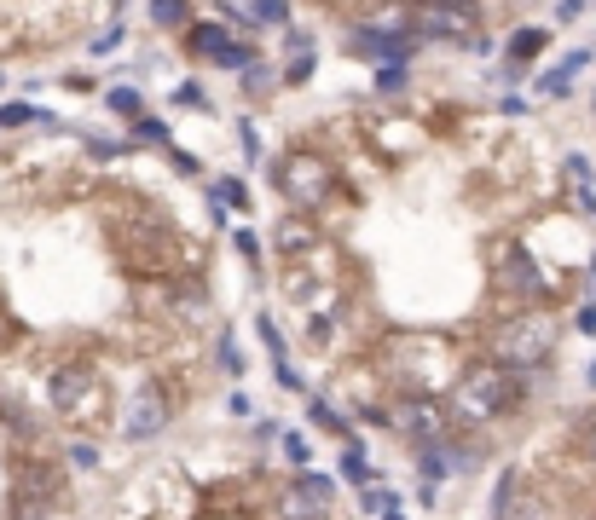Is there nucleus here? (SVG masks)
I'll return each mask as SVG.
<instances>
[{"label": "nucleus", "instance_id": "1", "mask_svg": "<svg viewBox=\"0 0 596 520\" xmlns=\"http://www.w3.org/2000/svg\"><path fill=\"white\" fill-rule=\"evenodd\" d=\"M533 393V382H527V370H509V365H475V370H464V382L452 388V433H464V428H492V423H504L509 411H516L521 399Z\"/></svg>", "mask_w": 596, "mask_h": 520}, {"label": "nucleus", "instance_id": "2", "mask_svg": "<svg viewBox=\"0 0 596 520\" xmlns=\"http://www.w3.org/2000/svg\"><path fill=\"white\" fill-rule=\"evenodd\" d=\"M46 405H53V416L64 428H93V423H105L111 393H105V376L88 358H64V365H53V376H46Z\"/></svg>", "mask_w": 596, "mask_h": 520}, {"label": "nucleus", "instance_id": "3", "mask_svg": "<svg viewBox=\"0 0 596 520\" xmlns=\"http://www.w3.org/2000/svg\"><path fill=\"white\" fill-rule=\"evenodd\" d=\"M550 353H556V318H544V313H516L486 341V358L509 370H539V365H550Z\"/></svg>", "mask_w": 596, "mask_h": 520}, {"label": "nucleus", "instance_id": "4", "mask_svg": "<svg viewBox=\"0 0 596 520\" xmlns=\"http://www.w3.org/2000/svg\"><path fill=\"white\" fill-rule=\"evenodd\" d=\"M411 29H417V35H434V41H475L481 12H475V0H417Z\"/></svg>", "mask_w": 596, "mask_h": 520}, {"label": "nucleus", "instance_id": "5", "mask_svg": "<svg viewBox=\"0 0 596 520\" xmlns=\"http://www.w3.org/2000/svg\"><path fill=\"white\" fill-rule=\"evenodd\" d=\"M278 509L290 520H324L336 509V480L319 474V468H296L284 480V491H278Z\"/></svg>", "mask_w": 596, "mask_h": 520}, {"label": "nucleus", "instance_id": "6", "mask_svg": "<svg viewBox=\"0 0 596 520\" xmlns=\"http://www.w3.org/2000/svg\"><path fill=\"white\" fill-rule=\"evenodd\" d=\"M388 428L406 433L411 445H441V440H452V423H446L441 405L423 399V393H406L399 405H388Z\"/></svg>", "mask_w": 596, "mask_h": 520}, {"label": "nucleus", "instance_id": "7", "mask_svg": "<svg viewBox=\"0 0 596 520\" xmlns=\"http://www.w3.org/2000/svg\"><path fill=\"white\" fill-rule=\"evenodd\" d=\"M273 180H278V191H284L290 203H319V197L331 191V163H319L313 151H296V156H284V163L273 168Z\"/></svg>", "mask_w": 596, "mask_h": 520}, {"label": "nucleus", "instance_id": "8", "mask_svg": "<svg viewBox=\"0 0 596 520\" xmlns=\"http://www.w3.org/2000/svg\"><path fill=\"white\" fill-rule=\"evenodd\" d=\"M168 416H174V399H168L156 382H145L128 399V411H122V433H128V440H151V433L168 428Z\"/></svg>", "mask_w": 596, "mask_h": 520}, {"label": "nucleus", "instance_id": "9", "mask_svg": "<svg viewBox=\"0 0 596 520\" xmlns=\"http://www.w3.org/2000/svg\"><path fill=\"white\" fill-rule=\"evenodd\" d=\"M498 283H504L509 295H521V301H539L544 295V272H539V260L521 249V243H509L504 260H498Z\"/></svg>", "mask_w": 596, "mask_h": 520}, {"label": "nucleus", "instance_id": "10", "mask_svg": "<svg viewBox=\"0 0 596 520\" xmlns=\"http://www.w3.org/2000/svg\"><path fill=\"white\" fill-rule=\"evenodd\" d=\"M186 46H191V53H197V58H209V64H226V70L249 64V46H238L232 35L221 29V23H191Z\"/></svg>", "mask_w": 596, "mask_h": 520}, {"label": "nucleus", "instance_id": "11", "mask_svg": "<svg viewBox=\"0 0 596 520\" xmlns=\"http://www.w3.org/2000/svg\"><path fill=\"white\" fill-rule=\"evenodd\" d=\"M18 498H29V503H64V468H58V463H29V468H23Z\"/></svg>", "mask_w": 596, "mask_h": 520}, {"label": "nucleus", "instance_id": "12", "mask_svg": "<svg viewBox=\"0 0 596 520\" xmlns=\"http://www.w3.org/2000/svg\"><path fill=\"white\" fill-rule=\"evenodd\" d=\"M359 53H371V58H388V64H406L411 58V35H359Z\"/></svg>", "mask_w": 596, "mask_h": 520}, {"label": "nucleus", "instance_id": "13", "mask_svg": "<svg viewBox=\"0 0 596 520\" xmlns=\"http://www.w3.org/2000/svg\"><path fill=\"white\" fill-rule=\"evenodd\" d=\"M544 46H550V35H544V29H516V35H509V70H527Z\"/></svg>", "mask_w": 596, "mask_h": 520}, {"label": "nucleus", "instance_id": "14", "mask_svg": "<svg viewBox=\"0 0 596 520\" xmlns=\"http://www.w3.org/2000/svg\"><path fill=\"white\" fill-rule=\"evenodd\" d=\"M579 70H585V53H574V58H567L562 70H550V76L539 81V93H550V98H556V93H567V87H574V76H579Z\"/></svg>", "mask_w": 596, "mask_h": 520}, {"label": "nucleus", "instance_id": "15", "mask_svg": "<svg viewBox=\"0 0 596 520\" xmlns=\"http://www.w3.org/2000/svg\"><path fill=\"white\" fill-rule=\"evenodd\" d=\"M12 520H64V503H29V498H18Z\"/></svg>", "mask_w": 596, "mask_h": 520}, {"label": "nucleus", "instance_id": "16", "mask_svg": "<svg viewBox=\"0 0 596 520\" xmlns=\"http://www.w3.org/2000/svg\"><path fill=\"white\" fill-rule=\"evenodd\" d=\"M342 474L354 480V486H371V463H365L359 445H348V451H342Z\"/></svg>", "mask_w": 596, "mask_h": 520}, {"label": "nucleus", "instance_id": "17", "mask_svg": "<svg viewBox=\"0 0 596 520\" xmlns=\"http://www.w3.org/2000/svg\"><path fill=\"white\" fill-rule=\"evenodd\" d=\"M574 445H579V457H591V463H596V411H591V416H579Z\"/></svg>", "mask_w": 596, "mask_h": 520}, {"label": "nucleus", "instance_id": "18", "mask_svg": "<svg viewBox=\"0 0 596 520\" xmlns=\"http://www.w3.org/2000/svg\"><path fill=\"white\" fill-rule=\"evenodd\" d=\"M313 423H319L324 433H336V440H348V423H342V411H331V405H313Z\"/></svg>", "mask_w": 596, "mask_h": 520}, {"label": "nucleus", "instance_id": "19", "mask_svg": "<svg viewBox=\"0 0 596 520\" xmlns=\"http://www.w3.org/2000/svg\"><path fill=\"white\" fill-rule=\"evenodd\" d=\"M105 105H111L116 116H139V93H133V87H116V93L105 98Z\"/></svg>", "mask_w": 596, "mask_h": 520}, {"label": "nucleus", "instance_id": "20", "mask_svg": "<svg viewBox=\"0 0 596 520\" xmlns=\"http://www.w3.org/2000/svg\"><path fill=\"white\" fill-rule=\"evenodd\" d=\"M214 197H221L226 208H249V191H243L238 180H221V185H214Z\"/></svg>", "mask_w": 596, "mask_h": 520}, {"label": "nucleus", "instance_id": "21", "mask_svg": "<svg viewBox=\"0 0 596 520\" xmlns=\"http://www.w3.org/2000/svg\"><path fill=\"white\" fill-rule=\"evenodd\" d=\"M23 122H35L29 105H0V128H23Z\"/></svg>", "mask_w": 596, "mask_h": 520}, {"label": "nucleus", "instance_id": "22", "mask_svg": "<svg viewBox=\"0 0 596 520\" xmlns=\"http://www.w3.org/2000/svg\"><path fill=\"white\" fill-rule=\"evenodd\" d=\"M284 0H255V18H261V23H284Z\"/></svg>", "mask_w": 596, "mask_h": 520}, {"label": "nucleus", "instance_id": "23", "mask_svg": "<svg viewBox=\"0 0 596 520\" xmlns=\"http://www.w3.org/2000/svg\"><path fill=\"white\" fill-rule=\"evenodd\" d=\"M284 457L296 468H307V440H301V433H284Z\"/></svg>", "mask_w": 596, "mask_h": 520}, {"label": "nucleus", "instance_id": "24", "mask_svg": "<svg viewBox=\"0 0 596 520\" xmlns=\"http://www.w3.org/2000/svg\"><path fill=\"white\" fill-rule=\"evenodd\" d=\"M70 463L76 468H99V445H70Z\"/></svg>", "mask_w": 596, "mask_h": 520}, {"label": "nucleus", "instance_id": "25", "mask_svg": "<svg viewBox=\"0 0 596 520\" xmlns=\"http://www.w3.org/2000/svg\"><path fill=\"white\" fill-rule=\"evenodd\" d=\"M180 12H186V0H156V23H180Z\"/></svg>", "mask_w": 596, "mask_h": 520}, {"label": "nucleus", "instance_id": "26", "mask_svg": "<svg viewBox=\"0 0 596 520\" xmlns=\"http://www.w3.org/2000/svg\"><path fill=\"white\" fill-rule=\"evenodd\" d=\"M174 105H186V110H191V105H203V87H197V81H186V87L174 93Z\"/></svg>", "mask_w": 596, "mask_h": 520}, {"label": "nucleus", "instance_id": "27", "mask_svg": "<svg viewBox=\"0 0 596 520\" xmlns=\"http://www.w3.org/2000/svg\"><path fill=\"white\" fill-rule=\"evenodd\" d=\"M579 12H585V0H562V23H574Z\"/></svg>", "mask_w": 596, "mask_h": 520}, {"label": "nucleus", "instance_id": "28", "mask_svg": "<svg viewBox=\"0 0 596 520\" xmlns=\"http://www.w3.org/2000/svg\"><path fill=\"white\" fill-rule=\"evenodd\" d=\"M591 382H596V365H591Z\"/></svg>", "mask_w": 596, "mask_h": 520}]
</instances>
